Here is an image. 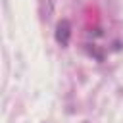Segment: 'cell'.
Wrapping results in <instances>:
<instances>
[{
	"mask_svg": "<svg viewBox=\"0 0 123 123\" xmlns=\"http://www.w3.org/2000/svg\"><path fill=\"white\" fill-rule=\"evenodd\" d=\"M69 37H71V25H69V21H67V19L58 21V25H56V40H58L62 46H67Z\"/></svg>",
	"mask_w": 123,
	"mask_h": 123,
	"instance_id": "obj_1",
	"label": "cell"
}]
</instances>
